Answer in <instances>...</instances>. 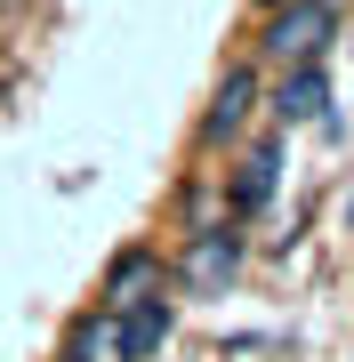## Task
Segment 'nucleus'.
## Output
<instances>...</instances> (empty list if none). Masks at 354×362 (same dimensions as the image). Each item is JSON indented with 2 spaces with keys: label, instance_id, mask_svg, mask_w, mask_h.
<instances>
[{
  "label": "nucleus",
  "instance_id": "obj_7",
  "mask_svg": "<svg viewBox=\"0 0 354 362\" xmlns=\"http://www.w3.org/2000/svg\"><path fill=\"white\" fill-rule=\"evenodd\" d=\"M57 362H129V346H121V314L89 306V314L65 330V354H57Z\"/></svg>",
  "mask_w": 354,
  "mask_h": 362
},
{
  "label": "nucleus",
  "instance_id": "obj_9",
  "mask_svg": "<svg viewBox=\"0 0 354 362\" xmlns=\"http://www.w3.org/2000/svg\"><path fill=\"white\" fill-rule=\"evenodd\" d=\"M225 226V177H194V194H185V233H210Z\"/></svg>",
  "mask_w": 354,
  "mask_h": 362
},
{
  "label": "nucleus",
  "instance_id": "obj_6",
  "mask_svg": "<svg viewBox=\"0 0 354 362\" xmlns=\"http://www.w3.org/2000/svg\"><path fill=\"white\" fill-rule=\"evenodd\" d=\"M266 113H274L282 129H290V121H322V113H330V73H322V65H282Z\"/></svg>",
  "mask_w": 354,
  "mask_h": 362
},
{
  "label": "nucleus",
  "instance_id": "obj_4",
  "mask_svg": "<svg viewBox=\"0 0 354 362\" xmlns=\"http://www.w3.org/2000/svg\"><path fill=\"white\" fill-rule=\"evenodd\" d=\"M153 290H170V266H161L153 242H129V250H113L105 282H97V306H105V314H129L137 298H153Z\"/></svg>",
  "mask_w": 354,
  "mask_h": 362
},
{
  "label": "nucleus",
  "instance_id": "obj_2",
  "mask_svg": "<svg viewBox=\"0 0 354 362\" xmlns=\"http://www.w3.org/2000/svg\"><path fill=\"white\" fill-rule=\"evenodd\" d=\"M234 274H242V233H234V218L210 226V233H185V258H177V290H185V298H218Z\"/></svg>",
  "mask_w": 354,
  "mask_h": 362
},
{
  "label": "nucleus",
  "instance_id": "obj_1",
  "mask_svg": "<svg viewBox=\"0 0 354 362\" xmlns=\"http://www.w3.org/2000/svg\"><path fill=\"white\" fill-rule=\"evenodd\" d=\"M338 40V8L330 0H282V8H266L258 25V65H322V49Z\"/></svg>",
  "mask_w": 354,
  "mask_h": 362
},
{
  "label": "nucleus",
  "instance_id": "obj_3",
  "mask_svg": "<svg viewBox=\"0 0 354 362\" xmlns=\"http://www.w3.org/2000/svg\"><path fill=\"white\" fill-rule=\"evenodd\" d=\"M218 177H225V218H234V226L258 218V209L274 202V185H282V137H258L234 169H218Z\"/></svg>",
  "mask_w": 354,
  "mask_h": 362
},
{
  "label": "nucleus",
  "instance_id": "obj_10",
  "mask_svg": "<svg viewBox=\"0 0 354 362\" xmlns=\"http://www.w3.org/2000/svg\"><path fill=\"white\" fill-rule=\"evenodd\" d=\"M266 8H282V0H258V16H266Z\"/></svg>",
  "mask_w": 354,
  "mask_h": 362
},
{
  "label": "nucleus",
  "instance_id": "obj_8",
  "mask_svg": "<svg viewBox=\"0 0 354 362\" xmlns=\"http://www.w3.org/2000/svg\"><path fill=\"white\" fill-rule=\"evenodd\" d=\"M170 330H177V298H170V290L137 298V306L121 314V346H129V362H145V354L161 346V338H170Z\"/></svg>",
  "mask_w": 354,
  "mask_h": 362
},
{
  "label": "nucleus",
  "instance_id": "obj_5",
  "mask_svg": "<svg viewBox=\"0 0 354 362\" xmlns=\"http://www.w3.org/2000/svg\"><path fill=\"white\" fill-rule=\"evenodd\" d=\"M258 65H234L218 81V97H210V113H201V153H218V145H234L249 121H258Z\"/></svg>",
  "mask_w": 354,
  "mask_h": 362
}]
</instances>
